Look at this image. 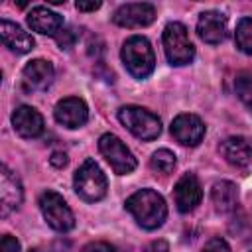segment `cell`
Instances as JSON below:
<instances>
[{"label": "cell", "mask_w": 252, "mask_h": 252, "mask_svg": "<svg viewBox=\"0 0 252 252\" xmlns=\"http://www.w3.org/2000/svg\"><path fill=\"white\" fill-rule=\"evenodd\" d=\"M49 163H51L53 167H65V165H67V154H63V152H53L51 158H49Z\"/></svg>", "instance_id": "obj_28"}, {"label": "cell", "mask_w": 252, "mask_h": 252, "mask_svg": "<svg viewBox=\"0 0 252 252\" xmlns=\"http://www.w3.org/2000/svg\"><path fill=\"white\" fill-rule=\"evenodd\" d=\"M197 33L205 43H220L226 37V16L215 10L203 12L197 20Z\"/></svg>", "instance_id": "obj_14"}, {"label": "cell", "mask_w": 252, "mask_h": 252, "mask_svg": "<svg viewBox=\"0 0 252 252\" xmlns=\"http://www.w3.org/2000/svg\"><path fill=\"white\" fill-rule=\"evenodd\" d=\"M154 20H156V8L148 2L122 4L112 16V22L122 28H144L150 26Z\"/></svg>", "instance_id": "obj_8"}, {"label": "cell", "mask_w": 252, "mask_h": 252, "mask_svg": "<svg viewBox=\"0 0 252 252\" xmlns=\"http://www.w3.org/2000/svg\"><path fill=\"white\" fill-rule=\"evenodd\" d=\"M55 120L67 128H81L89 120V108L83 98L67 96L55 104Z\"/></svg>", "instance_id": "obj_11"}, {"label": "cell", "mask_w": 252, "mask_h": 252, "mask_svg": "<svg viewBox=\"0 0 252 252\" xmlns=\"http://www.w3.org/2000/svg\"><path fill=\"white\" fill-rule=\"evenodd\" d=\"M55 75V69L45 59H33L30 61L22 71V83L26 91H43L51 85Z\"/></svg>", "instance_id": "obj_12"}, {"label": "cell", "mask_w": 252, "mask_h": 252, "mask_svg": "<svg viewBox=\"0 0 252 252\" xmlns=\"http://www.w3.org/2000/svg\"><path fill=\"white\" fill-rule=\"evenodd\" d=\"M98 150L102 154V158L110 163V167L114 169V173L118 175H126L130 171L136 169V158L134 154L126 148V144L114 136V134H102L98 138Z\"/></svg>", "instance_id": "obj_7"}, {"label": "cell", "mask_w": 252, "mask_h": 252, "mask_svg": "<svg viewBox=\"0 0 252 252\" xmlns=\"http://www.w3.org/2000/svg\"><path fill=\"white\" fill-rule=\"evenodd\" d=\"M234 39L240 51H244L246 55H252V18H242L236 24Z\"/></svg>", "instance_id": "obj_20"}, {"label": "cell", "mask_w": 252, "mask_h": 252, "mask_svg": "<svg viewBox=\"0 0 252 252\" xmlns=\"http://www.w3.org/2000/svg\"><path fill=\"white\" fill-rule=\"evenodd\" d=\"M163 51L171 65H187L195 57V47L189 39V32L179 22H169L163 30Z\"/></svg>", "instance_id": "obj_5"}, {"label": "cell", "mask_w": 252, "mask_h": 252, "mask_svg": "<svg viewBox=\"0 0 252 252\" xmlns=\"http://www.w3.org/2000/svg\"><path fill=\"white\" fill-rule=\"evenodd\" d=\"M24 189L18 179V175L8 167H0V215L8 217L12 211H16L22 205Z\"/></svg>", "instance_id": "obj_9"}, {"label": "cell", "mask_w": 252, "mask_h": 252, "mask_svg": "<svg viewBox=\"0 0 252 252\" xmlns=\"http://www.w3.org/2000/svg\"><path fill=\"white\" fill-rule=\"evenodd\" d=\"M12 126L22 138H37L43 132V116L28 104H22L12 114Z\"/></svg>", "instance_id": "obj_15"}, {"label": "cell", "mask_w": 252, "mask_h": 252, "mask_svg": "<svg viewBox=\"0 0 252 252\" xmlns=\"http://www.w3.org/2000/svg\"><path fill=\"white\" fill-rule=\"evenodd\" d=\"M150 165L158 173H171L173 167H175V156H173V152L161 148V150L154 152V156L150 159Z\"/></svg>", "instance_id": "obj_22"}, {"label": "cell", "mask_w": 252, "mask_h": 252, "mask_svg": "<svg viewBox=\"0 0 252 252\" xmlns=\"http://www.w3.org/2000/svg\"><path fill=\"white\" fill-rule=\"evenodd\" d=\"M171 136L183 146H197L205 136V124L195 114H179L171 122Z\"/></svg>", "instance_id": "obj_10"}, {"label": "cell", "mask_w": 252, "mask_h": 252, "mask_svg": "<svg viewBox=\"0 0 252 252\" xmlns=\"http://www.w3.org/2000/svg\"><path fill=\"white\" fill-rule=\"evenodd\" d=\"M234 91L238 94V98L244 102V106L252 112V73H238L234 79Z\"/></svg>", "instance_id": "obj_21"}, {"label": "cell", "mask_w": 252, "mask_h": 252, "mask_svg": "<svg viewBox=\"0 0 252 252\" xmlns=\"http://www.w3.org/2000/svg\"><path fill=\"white\" fill-rule=\"evenodd\" d=\"M73 185H75L77 195H79L83 201H89V203L100 201V199L106 195V189H108L106 175L102 173L100 165H98L94 159H87V161L75 171Z\"/></svg>", "instance_id": "obj_3"}, {"label": "cell", "mask_w": 252, "mask_h": 252, "mask_svg": "<svg viewBox=\"0 0 252 252\" xmlns=\"http://www.w3.org/2000/svg\"><path fill=\"white\" fill-rule=\"evenodd\" d=\"M30 252H41V250H37V248H33V250H30Z\"/></svg>", "instance_id": "obj_30"}, {"label": "cell", "mask_w": 252, "mask_h": 252, "mask_svg": "<svg viewBox=\"0 0 252 252\" xmlns=\"http://www.w3.org/2000/svg\"><path fill=\"white\" fill-rule=\"evenodd\" d=\"M81 252H114V248H112L108 242L96 240V242H89Z\"/></svg>", "instance_id": "obj_26"}, {"label": "cell", "mask_w": 252, "mask_h": 252, "mask_svg": "<svg viewBox=\"0 0 252 252\" xmlns=\"http://www.w3.org/2000/svg\"><path fill=\"white\" fill-rule=\"evenodd\" d=\"M79 39V32L75 28H63L57 35H55V41L61 49H71Z\"/></svg>", "instance_id": "obj_23"}, {"label": "cell", "mask_w": 252, "mask_h": 252, "mask_svg": "<svg viewBox=\"0 0 252 252\" xmlns=\"http://www.w3.org/2000/svg\"><path fill=\"white\" fill-rule=\"evenodd\" d=\"M173 195H175V205L181 213H189L193 211L201 199H203V191H201V183L199 179L193 175V173H185L177 183H175V189H173Z\"/></svg>", "instance_id": "obj_13"}, {"label": "cell", "mask_w": 252, "mask_h": 252, "mask_svg": "<svg viewBox=\"0 0 252 252\" xmlns=\"http://www.w3.org/2000/svg\"><path fill=\"white\" fill-rule=\"evenodd\" d=\"M100 8V2H77V10H81V12H94V10H98Z\"/></svg>", "instance_id": "obj_29"}, {"label": "cell", "mask_w": 252, "mask_h": 252, "mask_svg": "<svg viewBox=\"0 0 252 252\" xmlns=\"http://www.w3.org/2000/svg\"><path fill=\"white\" fill-rule=\"evenodd\" d=\"M39 209L41 215L45 219V222L57 230V232H67L75 226V217L71 213V209L67 207L65 199L55 193V191H45L39 197Z\"/></svg>", "instance_id": "obj_6"}, {"label": "cell", "mask_w": 252, "mask_h": 252, "mask_svg": "<svg viewBox=\"0 0 252 252\" xmlns=\"http://www.w3.org/2000/svg\"><path fill=\"white\" fill-rule=\"evenodd\" d=\"M118 120L140 140H154L161 132V120L148 108L128 104L118 110Z\"/></svg>", "instance_id": "obj_4"}, {"label": "cell", "mask_w": 252, "mask_h": 252, "mask_svg": "<svg viewBox=\"0 0 252 252\" xmlns=\"http://www.w3.org/2000/svg\"><path fill=\"white\" fill-rule=\"evenodd\" d=\"M28 26L41 35H57L63 30V18L45 6H35L28 14Z\"/></svg>", "instance_id": "obj_16"}, {"label": "cell", "mask_w": 252, "mask_h": 252, "mask_svg": "<svg viewBox=\"0 0 252 252\" xmlns=\"http://www.w3.org/2000/svg\"><path fill=\"white\" fill-rule=\"evenodd\" d=\"M220 154L222 158L236 167H244L252 159V144L242 136H230L220 142Z\"/></svg>", "instance_id": "obj_18"}, {"label": "cell", "mask_w": 252, "mask_h": 252, "mask_svg": "<svg viewBox=\"0 0 252 252\" xmlns=\"http://www.w3.org/2000/svg\"><path fill=\"white\" fill-rule=\"evenodd\" d=\"M122 63L136 79H146L156 67V55L150 41L142 35H132L122 45Z\"/></svg>", "instance_id": "obj_2"}, {"label": "cell", "mask_w": 252, "mask_h": 252, "mask_svg": "<svg viewBox=\"0 0 252 252\" xmlns=\"http://www.w3.org/2000/svg\"><path fill=\"white\" fill-rule=\"evenodd\" d=\"M144 252H169V246H167V242L165 240H152L146 248H144Z\"/></svg>", "instance_id": "obj_27"}, {"label": "cell", "mask_w": 252, "mask_h": 252, "mask_svg": "<svg viewBox=\"0 0 252 252\" xmlns=\"http://www.w3.org/2000/svg\"><path fill=\"white\" fill-rule=\"evenodd\" d=\"M0 37H2V43L16 53H28L35 45L33 37L24 28H20L18 24H14L10 20L0 22Z\"/></svg>", "instance_id": "obj_17"}, {"label": "cell", "mask_w": 252, "mask_h": 252, "mask_svg": "<svg viewBox=\"0 0 252 252\" xmlns=\"http://www.w3.org/2000/svg\"><path fill=\"white\" fill-rule=\"evenodd\" d=\"M203 252H230V246L226 244V240H222V238H211L207 244H205V248H203Z\"/></svg>", "instance_id": "obj_24"}, {"label": "cell", "mask_w": 252, "mask_h": 252, "mask_svg": "<svg viewBox=\"0 0 252 252\" xmlns=\"http://www.w3.org/2000/svg\"><path fill=\"white\" fill-rule=\"evenodd\" d=\"M0 252H20V242L14 236L4 234L2 242H0Z\"/></svg>", "instance_id": "obj_25"}, {"label": "cell", "mask_w": 252, "mask_h": 252, "mask_svg": "<svg viewBox=\"0 0 252 252\" xmlns=\"http://www.w3.org/2000/svg\"><path fill=\"white\" fill-rule=\"evenodd\" d=\"M128 213L136 219V222L146 230H156L163 224L167 217L165 199L154 189H140L126 199Z\"/></svg>", "instance_id": "obj_1"}, {"label": "cell", "mask_w": 252, "mask_h": 252, "mask_svg": "<svg viewBox=\"0 0 252 252\" xmlns=\"http://www.w3.org/2000/svg\"><path fill=\"white\" fill-rule=\"evenodd\" d=\"M211 201L217 213H230L238 205V189L232 181H217L211 189Z\"/></svg>", "instance_id": "obj_19"}]
</instances>
